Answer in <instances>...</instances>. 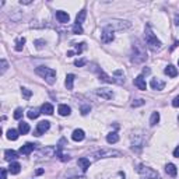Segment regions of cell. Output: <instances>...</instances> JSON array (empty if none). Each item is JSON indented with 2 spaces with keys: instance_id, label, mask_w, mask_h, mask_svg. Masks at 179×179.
Listing matches in <instances>:
<instances>
[{
  "instance_id": "cell-1",
  "label": "cell",
  "mask_w": 179,
  "mask_h": 179,
  "mask_svg": "<svg viewBox=\"0 0 179 179\" xmlns=\"http://www.w3.org/2000/svg\"><path fill=\"white\" fill-rule=\"evenodd\" d=\"M144 38H145V44H147V46L150 48L151 50H154V52H157V50H159L162 48V44L161 41H159L158 38H157L155 35L153 34V31H151V28L145 27V34H144Z\"/></svg>"
},
{
  "instance_id": "cell-2",
  "label": "cell",
  "mask_w": 179,
  "mask_h": 179,
  "mask_svg": "<svg viewBox=\"0 0 179 179\" xmlns=\"http://www.w3.org/2000/svg\"><path fill=\"white\" fill-rule=\"evenodd\" d=\"M35 73L38 76H41L42 78H45L48 84H53L56 81V71L53 69H50V67L39 66L35 69Z\"/></svg>"
},
{
  "instance_id": "cell-3",
  "label": "cell",
  "mask_w": 179,
  "mask_h": 179,
  "mask_svg": "<svg viewBox=\"0 0 179 179\" xmlns=\"http://www.w3.org/2000/svg\"><path fill=\"white\" fill-rule=\"evenodd\" d=\"M147 59V53L143 49V46L136 42V45H133V53H131V60L134 63H143V62Z\"/></svg>"
},
{
  "instance_id": "cell-4",
  "label": "cell",
  "mask_w": 179,
  "mask_h": 179,
  "mask_svg": "<svg viewBox=\"0 0 179 179\" xmlns=\"http://www.w3.org/2000/svg\"><path fill=\"white\" fill-rule=\"evenodd\" d=\"M105 27L109 28L111 31H125V30H127V28H130L131 24L129 21H125V20H112Z\"/></svg>"
},
{
  "instance_id": "cell-5",
  "label": "cell",
  "mask_w": 179,
  "mask_h": 179,
  "mask_svg": "<svg viewBox=\"0 0 179 179\" xmlns=\"http://www.w3.org/2000/svg\"><path fill=\"white\" fill-rule=\"evenodd\" d=\"M137 172L145 179H157L158 178V172H157V171H154L153 168H150V167H145V165H143V164H140L139 167H137Z\"/></svg>"
},
{
  "instance_id": "cell-6",
  "label": "cell",
  "mask_w": 179,
  "mask_h": 179,
  "mask_svg": "<svg viewBox=\"0 0 179 179\" xmlns=\"http://www.w3.org/2000/svg\"><path fill=\"white\" fill-rule=\"evenodd\" d=\"M92 155H94L97 159H99V158H109V157H120V151L111 150V148H101V150L95 151Z\"/></svg>"
},
{
  "instance_id": "cell-7",
  "label": "cell",
  "mask_w": 179,
  "mask_h": 179,
  "mask_svg": "<svg viewBox=\"0 0 179 179\" xmlns=\"http://www.w3.org/2000/svg\"><path fill=\"white\" fill-rule=\"evenodd\" d=\"M101 39H102V42H105V44H109V42H112L115 39V35H113V31H111L109 28L103 27L102 30V34H101Z\"/></svg>"
},
{
  "instance_id": "cell-8",
  "label": "cell",
  "mask_w": 179,
  "mask_h": 179,
  "mask_svg": "<svg viewBox=\"0 0 179 179\" xmlns=\"http://www.w3.org/2000/svg\"><path fill=\"white\" fill-rule=\"evenodd\" d=\"M95 94H97L98 97L103 98V99H112V98H113V91L109 88H98L97 91H95Z\"/></svg>"
},
{
  "instance_id": "cell-9",
  "label": "cell",
  "mask_w": 179,
  "mask_h": 179,
  "mask_svg": "<svg viewBox=\"0 0 179 179\" xmlns=\"http://www.w3.org/2000/svg\"><path fill=\"white\" fill-rule=\"evenodd\" d=\"M50 127V123L48 122V120H42V122L38 123V126H36V136H41V134H44L45 131H48Z\"/></svg>"
},
{
  "instance_id": "cell-10",
  "label": "cell",
  "mask_w": 179,
  "mask_h": 179,
  "mask_svg": "<svg viewBox=\"0 0 179 179\" xmlns=\"http://www.w3.org/2000/svg\"><path fill=\"white\" fill-rule=\"evenodd\" d=\"M35 145L36 144H32V143H27V144H24L21 148H20V154H22V155H30V154L34 151Z\"/></svg>"
},
{
  "instance_id": "cell-11",
  "label": "cell",
  "mask_w": 179,
  "mask_h": 179,
  "mask_svg": "<svg viewBox=\"0 0 179 179\" xmlns=\"http://www.w3.org/2000/svg\"><path fill=\"white\" fill-rule=\"evenodd\" d=\"M134 85L137 87L139 90H145L147 88V83H145V78L143 77V76H137L136 78H134Z\"/></svg>"
},
{
  "instance_id": "cell-12",
  "label": "cell",
  "mask_w": 179,
  "mask_h": 179,
  "mask_svg": "<svg viewBox=\"0 0 179 179\" xmlns=\"http://www.w3.org/2000/svg\"><path fill=\"white\" fill-rule=\"evenodd\" d=\"M150 85H151L153 90H158V91H161V90H164L165 83L162 80H159V78H153L151 83H150Z\"/></svg>"
},
{
  "instance_id": "cell-13",
  "label": "cell",
  "mask_w": 179,
  "mask_h": 179,
  "mask_svg": "<svg viewBox=\"0 0 179 179\" xmlns=\"http://www.w3.org/2000/svg\"><path fill=\"white\" fill-rule=\"evenodd\" d=\"M84 137H85V133H84V130H81V129H76L71 134V139L74 140V141H83Z\"/></svg>"
},
{
  "instance_id": "cell-14",
  "label": "cell",
  "mask_w": 179,
  "mask_h": 179,
  "mask_svg": "<svg viewBox=\"0 0 179 179\" xmlns=\"http://www.w3.org/2000/svg\"><path fill=\"white\" fill-rule=\"evenodd\" d=\"M56 18H57V21H59V22L64 24V22H69L70 16L66 13V11H56Z\"/></svg>"
},
{
  "instance_id": "cell-15",
  "label": "cell",
  "mask_w": 179,
  "mask_h": 179,
  "mask_svg": "<svg viewBox=\"0 0 179 179\" xmlns=\"http://www.w3.org/2000/svg\"><path fill=\"white\" fill-rule=\"evenodd\" d=\"M57 112H59V115H62V116H69V115L71 113V109H70L69 105H64V103H62V105H59Z\"/></svg>"
},
{
  "instance_id": "cell-16",
  "label": "cell",
  "mask_w": 179,
  "mask_h": 179,
  "mask_svg": "<svg viewBox=\"0 0 179 179\" xmlns=\"http://www.w3.org/2000/svg\"><path fill=\"white\" fill-rule=\"evenodd\" d=\"M18 158V154L14 150H6L4 151V159L6 161H14V159Z\"/></svg>"
},
{
  "instance_id": "cell-17",
  "label": "cell",
  "mask_w": 179,
  "mask_h": 179,
  "mask_svg": "<svg viewBox=\"0 0 179 179\" xmlns=\"http://www.w3.org/2000/svg\"><path fill=\"white\" fill-rule=\"evenodd\" d=\"M20 171H21V165L18 162H11L10 167H8V172L11 175H17V173H20Z\"/></svg>"
},
{
  "instance_id": "cell-18",
  "label": "cell",
  "mask_w": 179,
  "mask_h": 179,
  "mask_svg": "<svg viewBox=\"0 0 179 179\" xmlns=\"http://www.w3.org/2000/svg\"><path fill=\"white\" fill-rule=\"evenodd\" d=\"M41 112L45 115H52L53 113V105L49 102H45L44 105L41 106Z\"/></svg>"
},
{
  "instance_id": "cell-19",
  "label": "cell",
  "mask_w": 179,
  "mask_h": 179,
  "mask_svg": "<svg viewBox=\"0 0 179 179\" xmlns=\"http://www.w3.org/2000/svg\"><path fill=\"white\" fill-rule=\"evenodd\" d=\"M164 71H165V74L169 76V77H176V76H178V70H176V67L172 66V64H169V66L165 67Z\"/></svg>"
},
{
  "instance_id": "cell-20",
  "label": "cell",
  "mask_w": 179,
  "mask_h": 179,
  "mask_svg": "<svg viewBox=\"0 0 179 179\" xmlns=\"http://www.w3.org/2000/svg\"><path fill=\"white\" fill-rule=\"evenodd\" d=\"M106 141H108L109 144H115V143H117V141H119V134H117L116 131L109 133L108 136H106Z\"/></svg>"
},
{
  "instance_id": "cell-21",
  "label": "cell",
  "mask_w": 179,
  "mask_h": 179,
  "mask_svg": "<svg viewBox=\"0 0 179 179\" xmlns=\"http://www.w3.org/2000/svg\"><path fill=\"white\" fill-rule=\"evenodd\" d=\"M165 171H167V173L169 176H176V173H178V169H176V167L173 164H167Z\"/></svg>"
},
{
  "instance_id": "cell-22",
  "label": "cell",
  "mask_w": 179,
  "mask_h": 179,
  "mask_svg": "<svg viewBox=\"0 0 179 179\" xmlns=\"http://www.w3.org/2000/svg\"><path fill=\"white\" fill-rule=\"evenodd\" d=\"M74 78H76V76L74 74H67L66 76V87H67V90H73V84H74Z\"/></svg>"
},
{
  "instance_id": "cell-23",
  "label": "cell",
  "mask_w": 179,
  "mask_h": 179,
  "mask_svg": "<svg viewBox=\"0 0 179 179\" xmlns=\"http://www.w3.org/2000/svg\"><path fill=\"white\" fill-rule=\"evenodd\" d=\"M85 16H87V11L83 8V10H81L80 13L77 14V17H76V24H77V25H81V24H83V22H84V18H85Z\"/></svg>"
},
{
  "instance_id": "cell-24",
  "label": "cell",
  "mask_w": 179,
  "mask_h": 179,
  "mask_svg": "<svg viewBox=\"0 0 179 179\" xmlns=\"http://www.w3.org/2000/svg\"><path fill=\"white\" fill-rule=\"evenodd\" d=\"M78 165L81 167V169L83 171H87L90 168V159L88 158H78Z\"/></svg>"
},
{
  "instance_id": "cell-25",
  "label": "cell",
  "mask_w": 179,
  "mask_h": 179,
  "mask_svg": "<svg viewBox=\"0 0 179 179\" xmlns=\"http://www.w3.org/2000/svg\"><path fill=\"white\" fill-rule=\"evenodd\" d=\"M39 113H42L41 111H39V109H36V108H32V109H30V111H28V117H30V119H36V117L39 116Z\"/></svg>"
},
{
  "instance_id": "cell-26",
  "label": "cell",
  "mask_w": 179,
  "mask_h": 179,
  "mask_svg": "<svg viewBox=\"0 0 179 179\" xmlns=\"http://www.w3.org/2000/svg\"><path fill=\"white\" fill-rule=\"evenodd\" d=\"M99 80L105 81V83H116V80H115V78L109 77V76H108V74H105L103 71H99Z\"/></svg>"
},
{
  "instance_id": "cell-27",
  "label": "cell",
  "mask_w": 179,
  "mask_h": 179,
  "mask_svg": "<svg viewBox=\"0 0 179 179\" xmlns=\"http://www.w3.org/2000/svg\"><path fill=\"white\" fill-rule=\"evenodd\" d=\"M24 45H25V38H24V36H21V38L17 39V41H16V50H17V52L22 50Z\"/></svg>"
},
{
  "instance_id": "cell-28",
  "label": "cell",
  "mask_w": 179,
  "mask_h": 179,
  "mask_svg": "<svg viewBox=\"0 0 179 179\" xmlns=\"http://www.w3.org/2000/svg\"><path fill=\"white\" fill-rule=\"evenodd\" d=\"M18 130H20V133H21V134H27L28 131H30V125L25 123V122H21V123H20V126H18Z\"/></svg>"
},
{
  "instance_id": "cell-29",
  "label": "cell",
  "mask_w": 179,
  "mask_h": 179,
  "mask_svg": "<svg viewBox=\"0 0 179 179\" xmlns=\"http://www.w3.org/2000/svg\"><path fill=\"white\" fill-rule=\"evenodd\" d=\"M7 139H8V140H13V141H16V140L18 139V131L14 130V129H10V130L7 131Z\"/></svg>"
},
{
  "instance_id": "cell-30",
  "label": "cell",
  "mask_w": 179,
  "mask_h": 179,
  "mask_svg": "<svg viewBox=\"0 0 179 179\" xmlns=\"http://www.w3.org/2000/svg\"><path fill=\"white\" fill-rule=\"evenodd\" d=\"M158 122H159V113L158 112H153V115H151V117H150V125L155 126Z\"/></svg>"
},
{
  "instance_id": "cell-31",
  "label": "cell",
  "mask_w": 179,
  "mask_h": 179,
  "mask_svg": "<svg viewBox=\"0 0 179 179\" xmlns=\"http://www.w3.org/2000/svg\"><path fill=\"white\" fill-rule=\"evenodd\" d=\"M42 154H45V155H48V157H52L53 154L56 153V150L53 147H46V148H44V150L41 151Z\"/></svg>"
},
{
  "instance_id": "cell-32",
  "label": "cell",
  "mask_w": 179,
  "mask_h": 179,
  "mask_svg": "<svg viewBox=\"0 0 179 179\" xmlns=\"http://www.w3.org/2000/svg\"><path fill=\"white\" fill-rule=\"evenodd\" d=\"M21 94H22V97H24L25 99H30L31 95H32V92H31L28 88H24V87H22V88H21Z\"/></svg>"
},
{
  "instance_id": "cell-33",
  "label": "cell",
  "mask_w": 179,
  "mask_h": 179,
  "mask_svg": "<svg viewBox=\"0 0 179 179\" xmlns=\"http://www.w3.org/2000/svg\"><path fill=\"white\" fill-rule=\"evenodd\" d=\"M21 116H22V109L21 108H17L16 111H14V119H21Z\"/></svg>"
},
{
  "instance_id": "cell-34",
  "label": "cell",
  "mask_w": 179,
  "mask_h": 179,
  "mask_svg": "<svg viewBox=\"0 0 179 179\" xmlns=\"http://www.w3.org/2000/svg\"><path fill=\"white\" fill-rule=\"evenodd\" d=\"M144 102H145L144 99H136V101L131 102V106H133V108H136V106H141V105H144Z\"/></svg>"
},
{
  "instance_id": "cell-35",
  "label": "cell",
  "mask_w": 179,
  "mask_h": 179,
  "mask_svg": "<svg viewBox=\"0 0 179 179\" xmlns=\"http://www.w3.org/2000/svg\"><path fill=\"white\" fill-rule=\"evenodd\" d=\"M73 32L74 34H83V28H81V25H77V24L73 25Z\"/></svg>"
},
{
  "instance_id": "cell-36",
  "label": "cell",
  "mask_w": 179,
  "mask_h": 179,
  "mask_svg": "<svg viewBox=\"0 0 179 179\" xmlns=\"http://www.w3.org/2000/svg\"><path fill=\"white\" fill-rule=\"evenodd\" d=\"M44 45H45V41H44V39H36V41H35L36 49H42V48H44Z\"/></svg>"
},
{
  "instance_id": "cell-37",
  "label": "cell",
  "mask_w": 179,
  "mask_h": 179,
  "mask_svg": "<svg viewBox=\"0 0 179 179\" xmlns=\"http://www.w3.org/2000/svg\"><path fill=\"white\" fill-rule=\"evenodd\" d=\"M0 63H2V74H4V71L6 70H7V67H8V64H7V62L4 60V59H2V60H0Z\"/></svg>"
},
{
  "instance_id": "cell-38",
  "label": "cell",
  "mask_w": 179,
  "mask_h": 179,
  "mask_svg": "<svg viewBox=\"0 0 179 179\" xmlns=\"http://www.w3.org/2000/svg\"><path fill=\"white\" fill-rule=\"evenodd\" d=\"M80 111H81V115H87L90 111H91V108H90V105H83Z\"/></svg>"
},
{
  "instance_id": "cell-39",
  "label": "cell",
  "mask_w": 179,
  "mask_h": 179,
  "mask_svg": "<svg viewBox=\"0 0 179 179\" xmlns=\"http://www.w3.org/2000/svg\"><path fill=\"white\" fill-rule=\"evenodd\" d=\"M85 63H87L85 59H78V60H76V62H74V64H76L77 67H83Z\"/></svg>"
},
{
  "instance_id": "cell-40",
  "label": "cell",
  "mask_w": 179,
  "mask_h": 179,
  "mask_svg": "<svg viewBox=\"0 0 179 179\" xmlns=\"http://www.w3.org/2000/svg\"><path fill=\"white\" fill-rule=\"evenodd\" d=\"M84 48H85V44H84V42H83V44H78L77 46H76V52H77V53H81Z\"/></svg>"
},
{
  "instance_id": "cell-41",
  "label": "cell",
  "mask_w": 179,
  "mask_h": 179,
  "mask_svg": "<svg viewBox=\"0 0 179 179\" xmlns=\"http://www.w3.org/2000/svg\"><path fill=\"white\" fill-rule=\"evenodd\" d=\"M172 106H173V108H179V95H178V97L173 98V101H172Z\"/></svg>"
},
{
  "instance_id": "cell-42",
  "label": "cell",
  "mask_w": 179,
  "mask_h": 179,
  "mask_svg": "<svg viewBox=\"0 0 179 179\" xmlns=\"http://www.w3.org/2000/svg\"><path fill=\"white\" fill-rule=\"evenodd\" d=\"M173 157H176V158H179V145L173 150Z\"/></svg>"
},
{
  "instance_id": "cell-43",
  "label": "cell",
  "mask_w": 179,
  "mask_h": 179,
  "mask_svg": "<svg viewBox=\"0 0 179 179\" xmlns=\"http://www.w3.org/2000/svg\"><path fill=\"white\" fill-rule=\"evenodd\" d=\"M6 176H7V171L3 168V169H2V179H6Z\"/></svg>"
},
{
  "instance_id": "cell-44",
  "label": "cell",
  "mask_w": 179,
  "mask_h": 179,
  "mask_svg": "<svg viewBox=\"0 0 179 179\" xmlns=\"http://www.w3.org/2000/svg\"><path fill=\"white\" fill-rule=\"evenodd\" d=\"M20 3H21V4H31L32 2H31V0H21Z\"/></svg>"
},
{
  "instance_id": "cell-45",
  "label": "cell",
  "mask_w": 179,
  "mask_h": 179,
  "mask_svg": "<svg viewBox=\"0 0 179 179\" xmlns=\"http://www.w3.org/2000/svg\"><path fill=\"white\" fill-rule=\"evenodd\" d=\"M36 175H42V173H44V169H36Z\"/></svg>"
},
{
  "instance_id": "cell-46",
  "label": "cell",
  "mask_w": 179,
  "mask_h": 179,
  "mask_svg": "<svg viewBox=\"0 0 179 179\" xmlns=\"http://www.w3.org/2000/svg\"><path fill=\"white\" fill-rule=\"evenodd\" d=\"M143 74H150V69H144L143 70Z\"/></svg>"
},
{
  "instance_id": "cell-47",
  "label": "cell",
  "mask_w": 179,
  "mask_h": 179,
  "mask_svg": "<svg viewBox=\"0 0 179 179\" xmlns=\"http://www.w3.org/2000/svg\"><path fill=\"white\" fill-rule=\"evenodd\" d=\"M74 55V52H73V50H69V52H67V56H73Z\"/></svg>"
},
{
  "instance_id": "cell-48",
  "label": "cell",
  "mask_w": 179,
  "mask_h": 179,
  "mask_svg": "<svg viewBox=\"0 0 179 179\" xmlns=\"http://www.w3.org/2000/svg\"><path fill=\"white\" fill-rule=\"evenodd\" d=\"M175 24L179 27V17H176V18H175Z\"/></svg>"
},
{
  "instance_id": "cell-49",
  "label": "cell",
  "mask_w": 179,
  "mask_h": 179,
  "mask_svg": "<svg viewBox=\"0 0 179 179\" xmlns=\"http://www.w3.org/2000/svg\"><path fill=\"white\" fill-rule=\"evenodd\" d=\"M178 119H179V116H178Z\"/></svg>"
}]
</instances>
